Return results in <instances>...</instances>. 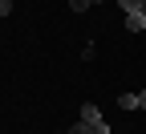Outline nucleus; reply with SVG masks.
I'll return each mask as SVG.
<instances>
[{"mask_svg":"<svg viewBox=\"0 0 146 134\" xmlns=\"http://www.w3.org/2000/svg\"><path fill=\"white\" fill-rule=\"evenodd\" d=\"M81 122H89V126H98V122H102V110H98L94 102H85V106H81Z\"/></svg>","mask_w":146,"mask_h":134,"instance_id":"1","label":"nucleus"},{"mask_svg":"<svg viewBox=\"0 0 146 134\" xmlns=\"http://www.w3.org/2000/svg\"><path fill=\"white\" fill-rule=\"evenodd\" d=\"M126 29H130V33H142L146 29V12H126Z\"/></svg>","mask_w":146,"mask_h":134,"instance_id":"2","label":"nucleus"},{"mask_svg":"<svg viewBox=\"0 0 146 134\" xmlns=\"http://www.w3.org/2000/svg\"><path fill=\"white\" fill-rule=\"evenodd\" d=\"M118 106H122V110H138V93H122Z\"/></svg>","mask_w":146,"mask_h":134,"instance_id":"3","label":"nucleus"},{"mask_svg":"<svg viewBox=\"0 0 146 134\" xmlns=\"http://www.w3.org/2000/svg\"><path fill=\"white\" fill-rule=\"evenodd\" d=\"M122 12H142V0H118Z\"/></svg>","mask_w":146,"mask_h":134,"instance_id":"4","label":"nucleus"},{"mask_svg":"<svg viewBox=\"0 0 146 134\" xmlns=\"http://www.w3.org/2000/svg\"><path fill=\"white\" fill-rule=\"evenodd\" d=\"M65 134H94V126H89V122H77V126H69Z\"/></svg>","mask_w":146,"mask_h":134,"instance_id":"5","label":"nucleus"},{"mask_svg":"<svg viewBox=\"0 0 146 134\" xmlns=\"http://www.w3.org/2000/svg\"><path fill=\"white\" fill-rule=\"evenodd\" d=\"M89 4H94V0H69V8H73V12H85Z\"/></svg>","mask_w":146,"mask_h":134,"instance_id":"6","label":"nucleus"},{"mask_svg":"<svg viewBox=\"0 0 146 134\" xmlns=\"http://www.w3.org/2000/svg\"><path fill=\"white\" fill-rule=\"evenodd\" d=\"M12 12V4H8V0H0V16H8Z\"/></svg>","mask_w":146,"mask_h":134,"instance_id":"7","label":"nucleus"},{"mask_svg":"<svg viewBox=\"0 0 146 134\" xmlns=\"http://www.w3.org/2000/svg\"><path fill=\"white\" fill-rule=\"evenodd\" d=\"M138 110H146V89H142V93H138Z\"/></svg>","mask_w":146,"mask_h":134,"instance_id":"8","label":"nucleus"},{"mask_svg":"<svg viewBox=\"0 0 146 134\" xmlns=\"http://www.w3.org/2000/svg\"><path fill=\"white\" fill-rule=\"evenodd\" d=\"M142 12H146V0H142Z\"/></svg>","mask_w":146,"mask_h":134,"instance_id":"9","label":"nucleus"},{"mask_svg":"<svg viewBox=\"0 0 146 134\" xmlns=\"http://www.w3.org/2000/svg\"><path fill=\"white\" fill-rule=\"evenodd\" d=\"M8 4H12V0H8Z\"/></svg>","mask_w":146,"mask_h":134,"instance_id":"10","label":"nucleus"}]
</instances>
